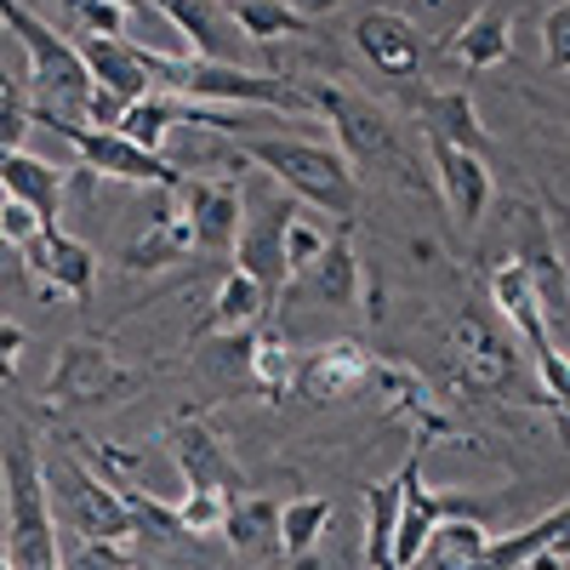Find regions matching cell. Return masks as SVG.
<instances>
[{
	"label": "cell",
	"instance_id": "1",
	"mask_svg": "<svg viewBox=\"0 0 570 570\" xmlns=\"http://www.w3.org/2000/svg\"><path fill=\"white\" fill-rule=\"evenodd\" d=\"M234 155L257 166L274 188H285L297 206L337 217V228L354 223L360 212V177L354 166L320 137H292V131H246L234 137Z\"/></svg>",
	"mask_w": 570,
	"mask_h": 570
},
{
	"label": "cell",
	"instance_id": "2",
	"mask_svg": "<svg viewBox=\"0 0 570 570\" xmlns=\"http://www.w3.org/2000/svg\"><path fill=\"white\" fill-rule=\"evenodd\" d=\"M149 80L166 98L206 104V109H274V115H314L303 86L274 69H246V63H200V58H155L149 52Z\"/></svg>",
	"mask_w": 570,
	"mask_h": 570
},
{
	"label": "cell",
	"instance_id": "3",
	"mask_svg": "<svg viewBox=\"0 0 570 570\" xmlns=\"http://www.w3.org/2000/svg\"><path fill=\"white\" fill-rule=\"evenodd\" d=\"M0 480H7V564L12 570H63L58 519H52L46 480H40V445L23 428H12L7 451H0Z\"/></svg>",
	"mask_w": 570,
	"mask_h": 570
},
{
	"label": "cell",
	"instance_id": "4",
	"mask_svg": "<svg viewBox=\"0 0 570 570\" xmlns=\"http://www.w3.org/2000/svg\"><path fill=\"white\" fill-rule=\"evenodd\" d=\"M0 23H7L18 35V46L29 52V86H35L29 120H80L86 98H91V80H86L75 40H63L46 18H35L23 0H0Z\"/></svg>",
	"mask_w": 570,
	"mask_h": 570
},
{
	"label": "cell",
	"instance_id": "5",
	"mask_svg": "<svg viewBox=\"0 0 570 570\" xmlns=\"http://www.w3.org/2000/svg\"><path fill=\"white\" fill-rule=\"evenodd\" d=\"M40 480H46V502H58L52 519H63L80 542H91V548H131L137 542L120 491L104 480V473H91L69 445L52 462H40Z\"/></svg>",
	"mask_w": 570,
	"mask_h": 570
},
{
	"label": "cell",
	"instance_id": "6",
	"mask_svg": "<svg viewBox=\"0 0 570 570\" xmlns=\"http://www.w3.org/2000/svg\"><path fill=\"white\" fill-rule=\"evenodd\" d=\"M297 217V200L268 177L240 183V234H234V268L257 279L268 297L285 292V228Z\"/></svg>",
	"mask_w": 570,
	"mask_h": 570
},
{
	"label": "cell",
	"instance_id": "7",
	"mask_svg": "<svg viewBox=\"0 0 570 570\" xmlns=\"http://www.w3.org/2000/svg\"><path fill=\"white\" fill-rule=\"evenodd\" d=\"M297 86H303L308 109L331 120V131H337V142H331V149L354 166V177H360V166L400 160L394 120L376 109L371 98H360V91H348V86H337V80H297Z\"/></svg>",
	"mask_w": 570,
	"mask_h": 570
},
{
	"label": "cell",
	"instance_id": "8",
	"mask_svg": "<svg viewBox=\"0 0 570 570\" xmlns=\"http://www.w3.org/2000/svg\"><path fill=\"white\" fill-rule=\"evenodd\" d=\"M445 354H451V376H456V389L462 394H508L519 383V365H525V354H519L513 337H502V331L485 320V314H473L462 308L445 331Z\"/></svg>",
	"mask_w": 570,
	"mask_h": 570
},
{
	"label": "cell",
	"instance_id": "9",
	"mask_svg": "<svg viewBox=\"0 0 570 570\" xmlns=\"http://www.w3.org/2000/svg\"><path fill=\"white\" fill-rule=\"evenodd\" d=\"M166 451H171V462L183 473L188 497H223V502H234L246 491L240 462L228 456V445L217 440V428L200 411H177L166 422Z\"/></svg>",
	"mask_w": 570,
	"mask_h": 570
},
{
	"label": "cell",
	"instance_id": "10",
	"mask_svg": "<svg viewBox=\"0 0 570 570\" xmlns=\"http://www.w3.org/2000/svg\"><path fill=\"white\" fill-rule=\"evenodd\" d=\"M131 389H137V371L120 365V354L98 337L63 343L52 360V376H46V400L58 405H115Z\"/></svg>",
	"mask_w": 570,
	"mask_h": 570
},
{
	"label": "cell",
	"instance_id": "11",
	"mask_svg": "<svg viewBox=\"0 0 570 570\" xmlns=\"http://www.w3.org/2000/svg\"><path fill=\"white\" fill-rule=\"evenodd\" d=\"M40 126H52L69 149L80 155V166L91 177H109V183H131V188H177L183 177L149 155V149H137V142H126L120 131H104V126H86V120H40Z\"/></svg>",
	"mask_w": 570,
	"mask_h": 570
},
{
	"label": "cell",
	"instance_id": "12",
	"mask_svg": "<svg viewBox=\"0 0 570 570\" xmlns=\"http://www.w3.org/2000/svg\"><path fill=\"white\" fill-rule=\"evenodd\" d=\"M18 263L35 274L40 297H63V303H86L98 285V252L86 240H75L69 228H40L29 246H18Z\"/></svg>",
	"mask_w": 570,
	"mask_h": 570
},
{
	"label": "cell",
	"instance_id": "13",
	"mask_svg": "<svg viewBox=\"0 0 570 570\" xmlns=\"http://www.w3.org/2000/svg\"><path fill=\"white\" fill-rule=\"evenodd\" d=\"M177 206L188 223V240L200 252H234V234H240V183L234 177H183Z\"/></svg>",
	"mask_w": 570,
	"mask_h": 570
},
{
	"label": "cell",
	"instance_id": "14",
	"mask_svg": "<svg viewBox=\"0 0 570 570\" xmlns=\"http://www.w3.org/2000/svg\"><path fill=\"white\" fill-rule=\"evenodd\" d=\"M365 383L376 389V400H383L389 416H400V422L411 428V440H422V445L451 440V416L440 411V400L428 394V383H422L411 365H400V360H371Z\"/></svg>",
	"mask_w": 570,
	"mask_h": 570
},
{
	"label": "cell",
	"instance_id": "15",
	"mask_svg": "<svg viewBox=\"0 0 570 570\" xmlns=\"http://www.w3.org/2000/svg\"><path fill=\"white\" fill-rule=\"evenodd\" d=\"M354 52L376 69V75H389V80H411L428 58V46H422V29L416 18L394 12V7H371L360 12L354 23Z\"/></svg>",
	"mask_w": 570,
	"mask_h": 570
},
{
	"label": "cell",
	"instance_id": "16",
	"mask_svg": "<svg viewBox=\"0 0 570 570\" xmlns=\"http://www.w3.org/2000/svg\"><path fill=\"white\" fill-rule=\"evenodd\" d=\"M428 155H434V183H440V200H445L451 223L462 234H473L480 217L491 212V166H485V155L451 149V142H440V137H428Z\"/></svg>",
	"mask_w": 570,
	"mask_h": 570
},
{
	"label": "cell",
	"instance_id": "17",
	"mask_svg": "<svg viewBox=\"0 0 570 570\" xmlns=\"http://www.w3.org/2000/svg\"><path fill=\"white\" fill-rule=\"evenodd\" d=\"M80 63H86V80L109 91L115 104H137V98H149L155 80H149V52L120 35H80Z\"/></svg>",
	"mask_w": 570,
	"mask_h": 570
},
{
	"label": "cell",
	"instance_id": "18",
	"mask_svg": "<svg viewBox=\"0 0 570 570\" xmlns=\"http://www.w3.org/2000/svg\"><path fill=\"white\" fill-rule=\"evenodd\" d=\"M365 376H371V354L354 337H343L297 360L292 394H303L308 405H331V400H348L354 389H365Z\"/></svg>",
	"mask_w": 570,
	"mask_h": 570
},
{
	"label": "cell",
	"instance_id": "19",
	"mask_svg": "<svg viewBox=\"0 0 570 570\" xmlns=\"http://www.w3.org/2000/svg\"><path fill=\"white\" fill-rule=\"evenodd\" d=\"M195 252V240H188V223H183V206H177V188H155L149 200V223L137 228V240L120 252V268L126 274H155L177 257Z\"/></svg>",
	"mask_w": 570,
	"mask_h": 570
},
{
	"label": "cell",
	"instance_id": "20",
	"mask_svg": "<svg viewBox=\"0 0 570 570\" xmlns=\"http://www.w3.org/2000/svg\"><path fill=\"white\" fill-rule=\"evenodd\" d=\"M0 195L18 200V206H29L46 228H58V217H63V171H58L52 160L18 149V155L0 160Z\"/></svg>",
	"mask_w": 570,
	"mask_h": 570
},
{
	"label": "cell",
	"instance_id": "21",
	"mask_svg": "<svg viewBox=\"0 0 570 570\" xmlns=\"http://www.w3.org/2000/svg\"><path fill=\"white\" fill-rule=\"evenodd\" d=\"M297 285H308V292H314L320 303H331V308H354L360 297H371V285H365V263L354 257L348 228L331 234L325 252H320V263H314Z\"/></svg>",
	"mask_w": 570,
	"mask_h": 570
},
{
	"label": "cell",
	"instance_id": "22",
	"mask_svg": "<svg viewBox=\"0 0 570 570\" xmlns=\"http://www.w3.org/2000/svg\"><path fill=\"white\" fill-rule=\"evenodd\" d=\"M217 537L234 548V553H246V559H279V502L274 497H234L223 502V525Z\"/></svg>",
	"mask_w": 570,
	"mask_h": 570
},
{
	"label": "cell",
	"instance_id": "23",
	"mask_svg": "<svg viewBox=\"0 0 570 570\" xmlns=\"http://www.w3.org/2000/svg\"><path fill=\"white\" fill-rule=\"evenodd\" d=\"M422 137H440L468 155H485V142H491L480 109H473V98L462 86H445V91H428L422 98Z\"/></svg>",
	"mask_w": 570,
	"mask_h": 570
},
{
	"label": "cell",
	"instance_id": "24",
	"mask_svg": "<svg viewBox=\"0 0 570 570\" xmlns=\"http://www.w3.org/2000/svg\"><path fill=\"white\" fill-rule=\"evenodd\" d=\"M485 548H491V531L480 525L473 513H445L434 537L422 542V559L428 570H485Z\"/></svg>",
	"mask_w": 570,
	"mask_h": 570
},
{
	"label": "cell",
	"instance_id": "25",
	"mask_svg": "<svg viewBox=\"0 0 570 570\" xmlns=\"http://www.w3.org/2000/svg\"><path fill=\"white\" fill-rule=\"evenodd\" d=\"M274 297L263 292L257 279H246L240 268H228L223 285H217V297H212V314L200 320V337H212V331H223V337H234V331H257L268 320Z\"/></svg>",
	"mask_w": 570,
	"mask_h": 570
},
{
	"label": "cell",
	"instance_id": "26",
	"mask_svg": "<svg viewBox=\"0 0 570 570\" xmlns=\"http://www.w3.org/2000/svg\"><path fill=\"white\" fill-rule=\"evenodd\" d=\"M451 52L468 75H485V69H502L513 58V35H508V12L502 7H480L451 40Z\"/></svg>",
	"mask_w": 570,
	"mask_h": 570
},
{
	"label": "cell",
	"instance_id": "27",
	"mask_svg": "<svg viewBox=\"0 0 570 570\" xmlns=\"http://www.w3.org/2000/svg\"><path fill=\"white\" fill-rule=\"evenodd\" d=\"M337 519V502L331 497H297V502H279V564H303L314 559L325 525Z\"/></svg>",
	"mask_w": 570,
	"mask_h": 570
},
{
	"label": "cell",
	"instance_id": "28",
	"mask_svg": "<svg viewBox=\"0 0 570 570\" xmlns=\"http://www.w3.org/2000/svg\"><path fill=\"white\" fill-rule=\"evenodd\" d=\"M183 120V98H166V91H149V98H137V104H126L120 109V137L126 142H137V149H149V155H160V142L171 137V126Z\"/></svg>",
	"mask_w": 570,
	"mask_h": 570
},
{
	"label": "cell",
	"instance_id": "29",
	"mask_svg": "<svg viewBox=\"0 0 570 570\" xmlns=\"http://www.w3.org/2000/svg\"><path fill=\"white\" fill-rule=\"evenodd\" d=\"M570 531V508L559 502L553 513H542L537 525H525L519 537H491V548H485V570H519L531 553H542L548 542H559Z\"/></svg>",
	"mask_w": 570,
	"mask_h": 570
},
{
	"label": "cell",
	"instance_id": "30",
	"mask_svg": "<svg viewBox=\"0 0 570 570\" xmlns=\"http://www.w3.org/2000/svg\"><path fill=\"white\" fill-rule=\"evenodd\" d=\"M246 376H252V389L268 394V400H285L292 394V376H297V354L285 348L274 331H252V354H246Z\"/></svg>",
	"mask_w": 570,
	"mask_h": 570
},
{
	"label": "cell",
	"instance_id": "31",
	"mask_svg": "<svg viewBox=\"0 0 570 570\" xmlns=\"http://www.w3.org/2000/svg\"><path fill=\"white\" fill-rule=\"evenodd\" d=\"M228 18H234V29L246 35V46H279V40L308 35V23L292 18L279 0H228Z\"/></svg>",
	"mask_w": 570,
	"mask_h": 570
},
{
	"label": "cell",
	"instance_id": "32",
	"mask_svg": "<svg viewBox=\"0 0 570 570\" xmlns=\"http://www.w3.org/2000/svg\"><path fill=\"white\" fill-rule=\"evenodd\" d=\"M325 240H331V228H320V223H308L303 217V206H297V217H292V228H285V292L320 263V252H325Z\"/></svg>",
	"mask_w": 570,
	"mask_h": 570
},
{
	"label": "cell",
	"instance_id": "33",
	"mask_svg": "<svg viewBox=\"0 0 570 570\" xmlns=\"http://www.w3.org/2000/svg\"><path fill=\"white\" fill-rule=\"evenodd\" d=\"M542 63L553 75L570 69V7H564V0H553V7L542 12Z\"/></svg>",
	"mask_w": 570,
	"mask_h": 570
},
{
	"label": "cell",
	"instance_id": "34",
	"mask_svg": "<svg viewBox=\"0 0 570 570\" xmlns=\"http://www.w3.org/2000/svg\"><path fill=\"white\" fill-rule=\"evenodd\" d=\"M171 513H177V531L183 537H217L223 497H183V502H171Z\"/></svg>",
	"mask_w": 570,
	"mask_h": 570
},
{
	"label": "cell",
	"instance_id": "35",
	"mask_svg": "<svg viewBox=\"0 0 570 570\" xmlns=\"http://www.w3.org/2000/svg\"><path fill=\"white\" fill-rule=\"evenodd\" d=\"M40 228H46V223H40L29 206H18V200H0V240H7L12 252H18V246H29Z\"/></svg>",
	"mask_w": 570,
	"mask_h": 570
},
{
	"label": "cell",
	"instance_id": "36",
	"mask_svg": "<svg viewBox=\"0 0 570 570\" xmlns=\"http://www.w3.org/2000/svg\"><path fill=\"white\" fill-rule=\"evenodd\" d=\"M23 348H29V331H23V325H12V320H0V389H7L12 376H18Z\"/></svg>",
	"mask_w": 570,
	"mask_h": 570
},
{
	"label": "cell",
	"instance_id": "37",
	"mask_svg": "<svg viewBox=\"0 0 570 570\" xmlns=\"http://www.w3.org/2000/svg\"><path fill=\"white\" fill-rule=\"evenodd\" d=\"M29 126H35V120H29V104H12V109H0V160L23 149Z\"/></svg>",
	"mask_w": 570,
	"mask_h": 570
},
{
	"label": "cell",
	"instance_id": "38",
	"mask_svg": "<svg viewBox=\"0 0 570 570\" xmlns=\"http://www.w3.org/2000/svg\"><path fill=\"white\" fill-rule=\"evenodd\" d=\"M279 7L292 12V18H303V23H314V18H331L343 0H279Z\"/></svg>",
	"mask_w": 570,
	"mask_h": 570
},
{
	"label": "cell",
	"instance_id": "39",
	"mask_svg": "<svg viewBox=\"0 0 570 570\" xmlns=\"http://www.w3.org/2000/svg\"><path fill=\"white\" fill-rule=\"evenodd\" d=\"M564 559H570V542L559 537V542H548L542 553H531L525 564H531V570H564Z\"/></svg>",
	"mask_w": 570,
	"mask_h": 570
},
{
	"label": "cell",
	"instance_id": "40",
	"mask_svg": "<svg viewBox=\"0 0 570 570\" xmlns=\"http://www.w3.org/2000/svg\"><path fill=\"white\" fill-rule=\"evenodd\" d=\"M12 104H23V98H18V80L0 69V109H12Z\"/></svg>",
	"mask_w": 570,
	"mask_h": 570
},
{
	"label": "cell",
	"instance_id": "41",
	"mask_svg": "<svg viewBox=\"0 0 570 570\" xmlns=\"http://www.w3.org/2000/svg\"><path fill=\"white\" fill-rule=\"evenodd\" d=\"M109 7H115L120 18H137V12H149V7H155V0H109Z\"/></svg>",
	"mask_w": 570,
	"mask_h": 570
},
{
	"label": "cell",
	"instance_id": "42",
	"mask_svg": "<svg viewBox=\"0 0 570 570\" xmlns=\"http://www.w3.org/2000/svg\"><path fill=\"white\" fill-rule=\"evenodd\" d=\"M12 257H18V252H12L7 240H0V274H7V263H12Z\"/></svg>",
	"mask_w": 570,
	"mask_h": 570
},
{
	"label": "cell",
	"instance_id": "43",
	"mask_svg": "<svg viewBox=\"0 0 570 570\" xmlns=\"http://www.w3.org/2000/svg\"><path fill=\"white\" fill-rule=\"evenodd\" d=\"M263 570H285V564H279V559H268V564H263Z\"/></svg>",
	"mask_w": 570,
	"mask_h": 570
},
{
	"label": "cell",
	"instance_id": "44",
	"mask_svg": "<svg viewBox=\"0 0 570 570\" xmlns=\"http://www.w3.org/2000/svg\"><path fill=\"white\" fill-rule=\"evenodd\" d=\"M0 570H12V564H7V553H0Z\"/></svg>",
	"mask_w": 570,
	"mask_h": 570
},
{
	"label": "cell",
	"instance_id": "45",
	"mask_svg": "<svg viewBox=\"0 0 570 570\" xmlns=\"http://www.w3.org/2000/svg\"><path fill=\"white\" fill-rule=\"evenodd\" d=\"M223 7H228V0H223Z\"/></svg>",
	"mask_w": 570,
	"mask_h": 570
}]
</instances>
